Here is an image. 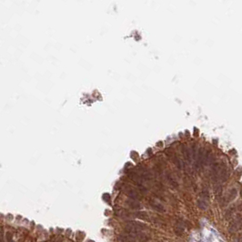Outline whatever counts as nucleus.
Wrapping results in <instances>:
<instances>
[{
  "label": "nucleus",
  "mask_w": 242,
  "mask_h": 242,
  "mask_svg": "<svg viewBox=\"0 0 242 242\" xmlns=\"http://www.w3.org/2000/svg\"><path fill=\"white\" fill-rule=\"evenodd\" d=\"M88 242H95V241H93V240H88Z\"/></svg>",
  "instance_id": "19"
},
{
  "label": "nucleus",
  "mask_w": 242,
  "mask_h": 242,
  "mask_svg": "<svg viewBox=\"0 0 242 242\" xmlns=\"http://www.w3.org/2000/svg\"><path fill=\"white\" fill-rule=\"evenodd\" d=\"M149 206L154 209L156 210V211H158V212H165V208H164V206L162 204H160L159 202L158 201H156L154 199H150L149 200Z\"/></svg>",
  "instance_id": "9"
},
{
  "label": "nucleus",
  "mask_w": 242,
  "mask_h": 242,
  "mask_svg": "<svg viewBox=\"0 0 242 242\" xmlns=\"http://www.w3.org/2000/svg\"><path fill=\"white\" fill-rule=\"evenodd\" d=\"M6 241L7 242H15L14 241V238H13V236L10 232H7L6 235Z\"/></svg>",
  "instance_id": "16"
},
{
  "label": "nucleus",
  "mask_w": 242,
  "mask_h": 242,
  "mask_svg": "<svg viewBox=\"0 0 242 242\" xmlns=\"http://www.w3.org/2000/svg\"><path fill=\"white\" fill-rule=\"evenodd\" d=\"M186 230V222L182 218H178L174 225V232L177 236H182Z\"/></svg>",
  "instance_id": "4"
},
{
  "label": "nucleus",
  "mask_w": 242,
  "mask_h": 242,
  "mask_svg": "<svg viewBox=\"0 0 242 242\" xmlns=\"http://www.w3.org/2000/svg\"><path fill=\"white\" fill-rule=\"evenodd\" d=\"M126 204L132 209H139L141 208V205H140V203L137 201V200H134V199H128L126 200Z\"/></svg>",
  "instance_id": "10"
},
{
  "label": "nucleus",
  "mask_w": 242,
  "mask_h": 242,
  "mask_svg": "<svg viewBox=\"0 0 242 242\" xmlns=\"http://www.w3.org/2000/svg\"><path fill=\"white\" fill-rule=\"evenodd\" d=\"M103 199H104V200H106L107 202H109V201H110V196H109L108 194H104Z\"/></svg>",
  "instance_id": "17"
},
{
  "label": "nucleus",
  "mask_w": 242,
  "mask_h": 242,
  "mask_svg": "<svg viewBox=\"0 0 242 242\" xmlns=\"http://www.w3.org/2000/svg\"><path fill=\"white\" fill-rule=\"evenodd\" d=\"M182 153L185 159L188 163H190L193 160V148H189L186 146L182 147Z\"/></svg>",
  "instance_id": "6"
},
{
  "label": "nucleus",
  "mask_w": 242,
  "mask_h": 242,
  "mask_svg": "<svg viewBox=\"0 0 242 242\" xmlns=\"http://www.w3.org/2000/svg\"><path fill=\"white\" fill-rule=\"evenodd\" d=\"M125 193H126L131 199L138 200V199H141L140 194L135 189L131 188V187H126V188H125Z\"/></svg>",
  "instance_id": "5"
},
{
  "label": "nucleus",
  "mask_w": 242,
  "mask_h": 242,
  "mask_svg": "<svg viewBox=\"0 0 242 242\" xmlns=\"http://www.w3.org/2000/svg\"><path fill=\"white\" fill-rule=\"evenodd\" d=\"M128 177L129 178L131 179L132 181L135 182L137 186H140V185H143V179L142 177H140V175L137 172H135V171H130V172H128Z\"/></svg>",
  "instance_id": "7"
},
{
  "label": "nucleus",
  "mask_w": 242,
  "mask_h": 242,
  "mask_svg": "<svg viewBox=\"0 0 242 242\" xmlns=\"http://www.w3.org/2000/svg\"><path fill=\"white\" fill-rule=\"evenodd\" d=\"M172 160H173V162H174V164L176 165V167L178 168V169H183L184 168V162L179 159V158H177V156H173L172 157Z\"/></svg>",
  "instance_id": "11"
},
{
  "label": "nucleus",
  "mask_w": 242,
  "mask_h": 242,
  "mask_svg": "<svg viewBox=\"0 0 242 242\" xmlns=\"http://www.w3.org/2000/svg\"><path fill=\"white\" fill-rule=\"evenodd\" d=\"M167 178H168V182L170 183V185H171V186L175 187V188H177V187H178V184L177 183L176 179L173 177V176L171 175V173H167Z\"/></svg>",
  "instance_id": "14"
},
{
  "label": "nucleus",
  "mask_w": 242,
  "mask_h": 242,
  "mask_svg": "<svg viewBox=\"0 0 242 242\" xmlns=\"http://www.w3.org/2000/svg\"><path fill=\"white\" fill-rule=\"evenodd\" d=\"M241 229V217L238 215V217L233 220L229 225V231L230 232H237L238 229Z\"/></svg>",
  "instance_id": "8"
},
{
  "label": "nucleus",
  "mask_w": 242,
  "mask_h": 242,
  "mask_svg": "<svg viewBox=\"0 0 242 242\" xmlns=\"http://www.w3.org/2000/svg\"><path fill=\"white\" fill-rule=\"evenodd\" d=\"M198 207L202 210H205V209L208 208V203L205 199H199L198 200Z\"/></svg>",
  "instance_id": "15"
},
{
  "label": "nucleus",
  "mask_w": 242,
  "mask_h": 242,
  "mask_svg": "<svg viewBox=\"0 0 242 242\" xmlns=\"http://www.w3.org/2000/svg\"><path fill=\"white\" fill-rule=\"evenodd\" d=\"M133 217H136L139 218V220H149V217H148V215L146 212H144V211L135 212L133 214Z\"/></svg>",
  "instance_id": "13"
},
{
  "label": "nucleus",
  "mask_w": 242,
  "mask_h": 242,
  "mask_svg": "<svg viewBox=\"0 0 242 242\" xmlns=\"http://www.w3.org/2000/svg\"><path fill=\"white\" fill-rule=\"evenodd\" d=\"M124 229L126 232H142L147 229V226L140 221L129 220L125 223Z\"/></svg>",
  "instance_id": "2"
},
{
  "label": "nucleus",
  "mask_w": 242,
  "mask_h": 242,
  "mask_svg": "<svg viewBox=\"0 0 242 242\" xmlns=\"http://www.w3.org/2000/svg\"><path fill=\"white\" fill-rule=\"evenodd\" d=\"M119 238L121 242H146L150 238L143 232H125Z\"/></svg>",
  "instance_id": "1"
},
{
  "label": "nucleus",
  "mask_w": 242,
  "mask_h": 242,
  "mask_svg": "<svg viewBox=\"0 0 242 242\" xmlns=\"http://www.w3.org/2000/svg\"><path fill=\"white\" fill-rule=\"evenodd\" d=\"M205 159H206V151L204 148H199L197 151L196 156L193 159L195 162V168L197 170L202 168L203 165L205 164Z\"/></svg>",
  "instance_id": "3"
},
{
  "label": "nucleus",
  "mask_w": 242,
  "mask_h": 242,
  "mask_svg": "<svg viewBox=\"0 0 242 242\" xmlns=\"http://www.w3.org/2000/svg\"><path fill=\"white\" fill-rule=\"evenodd\" d=\"M237 194H238V191L236 189H232L229 190V194H228V198L226 199V202H229L231 200H233L234 199H235L237 197Z\"/></svg>",
  "instance_id": "12"
},
{
  "label": "nucleus",
  "mask_w": 242,
  "mask_h": 242,
  "mask_svg": "<svg viewBox=\"0 0 242 242\" xmlns=\"http://www.w3.org/2000/svg\"><path fill=\"white\" fill-rule=\"evenodd\" d=\"M0 242H4V241H3V237H2L1 234H0Z\"/></svg>",
  "instance_id": "18"
}]
</instances>
